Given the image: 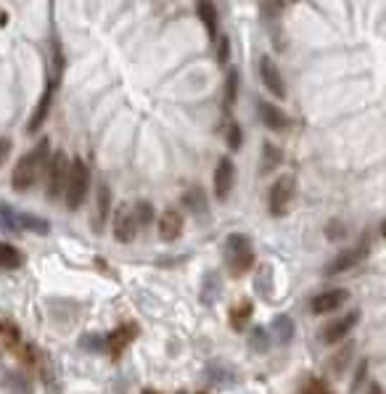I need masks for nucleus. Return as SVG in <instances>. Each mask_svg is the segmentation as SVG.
Wrapping results in <instances>:
<instances>
[{
    "mask_svg": "<svg viewBox=\"0 0 386 394\" xmlns=\"http://www.w3.org/2000/svg\"><path fill=\"white\" fill-rule=\"evenodd\" d=\"M228 59H230V40H228V35H220L217 61H220V64H228Z\"/></svg>",
    "mask_w": 386,
    "mask_h": 394,
    "instance_id": "obj_37",
    "label": "nucleus"
},
{
    "mask_svg": "<svg viewBox=\"0 0 386 394\" xmlns=\"http://www.w3.org/2000/svg\"><path fill=\"white\" fill-rule=\"evenodd\" d=\"M259 77H262V83L265 87L273 93L276 98H286V83H283V74L278 69V64L270 56H262L259 59Z\"/></svg>",
    "mask_w": 386,
    "mask_h": 394,
    "instance_id": "obj_12",
    "label": "nucleus"
},
{
    "mask_svg": "<svg viewBox=\"0 0 386 394\" xmlns=\"http://www.w3.org/2000/svg\"><path fill=\"white\" fill-rule=\"evenodd\" d=\"M48 162H50V141L48 138H43L29 154H24L19 162H16L13 175H11L13 191H22V193L29 191V188L37 183V178L43 175V169L48 167Z\"/></svg>",
    "mask_w": 386,
    "mask_h": 394,
    "instance_id": "obj_1",
    "label": "nucleus"
},
{
    "mask_svg": "<svg viewBox=\"0 0 386 394\" xmlns=\"http://www.w3.org/2000/svg\"><path fill=\"white\" fill-rule=\"evenodd\" d=\"M138 220L133 215V206H127V204H122L120 209H117V215H114V239L122 241V244H130V241L138 236Z\"/></svg>",
    "mask_w": 386,
    "mask_h": 394,
    "instance_id": "obj_11",
    "label": "nucleus"
},
{
    "mask_svg": "<svg viewBox=\"0 0 386 394\" xmlns=\"http://www.w3.org/2000/svg\"><path fill=\"white\" fill-rule=\"evenodd\" d=\"M368 394H386L384 392V386H381V384H368Z\"/></svg>",
    "mask_w": 386,
    "mask_h": 394,
    "instance_id": "obj_41",
    "label": "nucleus"
},
{
    "mask_svg": "<svg viewBox=\"0 0 386 394\" xmlns=\"http://www.w3.org/2000/svg\"><path fill=\"white\" fill-rule=\"evenodd\" d=\"M278 164H283V151H280L276 143L265 141V143H262V175L273 172Z\"/></svg>",
    "mask_w": 386,
    "mask_h": 394,
    "instance_id": "obj_23",
    "label": "nucleus"
},
{
    "mask_svg": "<svg viewBox=\"0 0 386 394\" xmlns=\"http://www.w3.org/2000/svg\"><path fill=\"white\" fill-rule=\"evenodd\" d=\"M257 114H259L262 125L270 127V130L280 132L289 127V117L283 114V108H278L276 104H270V101H259V104H257Z\"/></svg>",
    "mask_w": 386,
    "mask_h": 394,
    "instance_id": "obj_14",
    "label": "nucleus"
},
{
    "mask_svg": "<svg viewBox=\"0 0 386 394\" xmlns=\"http://www.w3.org/2000/svg\"><path fill=\"white\" fill-rule=\"evenodd\" d=\"M249 346H252V352H257V355H262V352H267L270 349V331L267 328H254L252 334H249Z\"/></svg>",
    "mask_w": 386,
    "mask_h": 394,
    "instance_id": "obj_26",
    "label": "nucleus"
},
{
    "mask_svg": "<svg viewBox=\"0 0 386 394\" xmlns=\"http://www.w3.org/2000/svg\"><path fill=\"white\" fill-rule=\"evenodd\" d=\"M254 286H257V291H259V294H262L265 299L273 297V267H270V265L259 267V275H257Z\"/></svg>",
    "mask_w": 386,
    "mask_h": 394,
    "instance_id": "obj_27",
    "label": "nucleus"
},
{
    "mask_svg": "<svg viewBox=\"0 0 386 394\" xmlns=\"http://www.w3.org/2000/svg\"><path fill=\"white\" fill-rule=\"evenodd\" d=\"M381 233H384V236H386V220H384V223H381Z\"/></svg>",
    "mask_w": 386,
    "mask_h": 394,
    "instance_id": "obj_43",
    "label": "nucleus"
},
{
    "mask_svg": "<svg viewBox=\"0 0 386 394\" xmlns=\"http://www.w3.org/2000/svg\"><path fill=\"white\" fill-rule=\"evenodd\" d=\"M270 331L276 334V339L280 344H289L291 339H294V334H296V325H294V321H291L289 315H278V318H273Z\"/></svg>",
    "mask_w": 386,
    "mask_h": 394,
    "instance_id": "obj_18",
    "label": "nucleus"
},
{
    "mask_svg": "<svg viewBox=\"0 0 386 394\" xmlns=\"http://www.w3.org/2000/svg\"><path fill=\"white\" fill-rule=\"evenodd\" d=\"M87 185H90V169L83 159H74L72 167H69V180H66V191H64V199H66V209H80V204L85 202L87 196Z\"/></svg>",
    "mask_w": 386,
    "mask_h": 394,
    "instance_id": "obj_3",
    "label": "nucleus"
},
{
    "mask_svg": "<svg viewBox=\"0 0 386 394\" xmlns=\"http://www.w3.org/2000/svg\"><path fill=\"white\" fill-rule=\"evenodd\" d=\"M183 206L196 217H204L209 212V202H206V193L204 188H199V185H193L188 191L183 193Z\"/></svg>",
    "mask_w": 386,
    "mask_h": 394,
    "instance_id": "obj_16",
    "label": "nucleus"
},
{
    "mask_svg": "<svg viewBox=\"0 0 386 394\" xmlns=\"http://www.w3.org/2000/svg\"><path fill=\"white\" fill-rule=\"evenodd\" d=\"M326 236L331 241H338L341 236H347V227H344V223H341V220H331V223H328V227H326Z\"/></svg>",
    "mask_w": 386,
    "mask_h": 394,
    "instance_id": "obj_36",
    "label": "nucleus"
},
{
    "mask_svg": "<svg viewBox=\"0 0 386 394\" xmlns=\"http://www.w3.org/2000/svg\"><path fill=\"white\" fill-rule=\"evenodd\" d=\"M360 323V310H352L347 315H341L336 318L334 323H328L326 328L320 331V339L326 342V344H336L341 339H347V334H352V328Z\"/></svg>",
    "mask_w": 386,
    "mask_h": 394,
    "instance_id": "obj_8",
    "label": "nucleus"
},
{
    "mask_svg": "<svg viewBox=\"0 0 386 394\" xmlns=\"http://www.w3.org/2000/svg\"><path fill=\"white\" fill-rule=\"evenodd\" d=\"M8 154H11V138H0V167L6 164Z\"/></svg>",
    "mask_w": 386,
    "mask_h": 394,
    "instance_id": "obj_39",
    "label": "nucleus"
},
{
    "mask_svg": "<svg viewBox=\"0 0 386 394\" xmlns=\"http://www.w3.org/2000/svg\"><path fill=\"white\" fill-rule=\"evenodd\" d=\"M225 262L233 278H241L243 273H249L254 265V249L252 239L243 233H230L225 239Z\"/></svg>",
    "mask_w": 386,
    "mask_h": 394,
    "instance_id": "obj_2",
    "label": "nucleus"
},
{
    "mask_svg": "<svg viewBox=\"0 0 386 394\" xmlns=\"http://www.w3.org/2000/svg\"><path fill=\"white\" fill-rule=\"evenodd\" d=\"M138 336V323H122L120 328H114L109 336H106V349L114 360L122 358V352L135 342Z\"/></svg>",
    "mask_w": 386,
    "mask_h": 394,
    "instance_id": "obj_10",
    "label": "nucleus"
},
{
    "mask_svg": "<svg viewBox=\"0 0 386 394\" xmlns=\"http://www.w3.org/2000/svg\"><path fill=\"white\" fill-rule=\"evenodd\" d=\"M16 223H19V230H32V233H37V236H48L50 233V223L48 220H43V217L19 215V212H16Z\"/></svg>",
    "mask_w": 386,
    "mask_h": 394,
    "instance_id": "obj_21",
    "label": "nucleus"
},
{
    "mask_svg": "<svg viewBox=\"0 0 386 394\" xmlns=\"http://www.w3.org/2000/svg\"><path fill=\"white\" fill-rule=\"evenodd\" d=\"M0 227H3V230H11V233H19L16 212H13L8 204H0Z\"/></svg>",
    "mask_w": 386,
    "mask_h": 394,
    "instance_id": "obj_31",
    "label": "nucleus"
},
{
    "mask_svg": "<svg viewBox=\"0 0 386 394\" xmlns=\"http://www.w3.org/2000/svg\"><path fill=\"white\" fill-rule=\"evenodd\" d=\"M299 394H334V392H331V386L323 379H307V384L299 389Z\"/></svg>",
    "mask_w": 386,
    "mask_h": 394,
    "instance_id": "obj_33",
    "label": "nucleus"
},
{
    "mask_svg": "<svg viewBox=\"0 0 386 394\" xmlns=\"http://www.w3.org/2000/svg\"><path fill=\"white\" fill-rule=\"evenodd\" d=\"M56 90H59V77H50L48 83H45L43 96H40V101H37L35 111H32V117H29V125H27V132H29V135H35V132L45 125L48 111H50V106H53V96H56Z\"/></svg>",
    "mask_w": 386,
    "mask_h": 394,
    "instance_id": "obj_7",
    "label": "nucleus"
},
{
    "mask_svg": "<svg viewBox=\"0 0 386 394\" xmlns=\"http://www.w3.org/2000/svg\"><path fill=\"white\" fill-rule=\"evenodd\" d=\"M350 299V291L347 288H328V291H320L317 297H313L310 302V310L313 315H326V312H336L338 307H344Z\"/></svg>",
    "mask_w": 386,
    "mask_h": 394,
    "instance_id": "obj_9",
    "label": "nucleus"
},
{
    "mask_svg": "<svg viewBox=\"0 0 386 394\" xmlns=\"http://www.w3.org/2000/svg\"><path fill=\"white\" fill-rule=\"evenodd\" d=\"M0 384L8 389L11 394H32V381L27 379L24 373H11V370H3Z\"/></svg>",
    "mask_w": 386,
    "mask_h": 394,
    "instance_id": "obj_17",
    "label": "nucleus"
},
{
    "mask_svg": "<svg viewBox=\"0 0 386 394\" xmlns=\"http://www.w3.org/2000/svg\"><path fill=\"white\" fill-rule=\"evenodd\" d=\"M259 8H262V13H267L270 19H276V13L283 11V3H262Z\"/></svg>",
    "mask_w": 386,
    "mask_h": 394,
    "instance_id": "obj_38",
    "label": "nucleus"
},
{
    "mask_svg": "<svg viewBox=\"0 0 386 394\" xmlns=\"http://www.w3.org/2000/svg\"><path fill=\"white\" fill-rule=\"evenodd\" d=\"M252 312H254V304L249 302V299L238 302V304L230 310V325H233L236 331H243L246 323H249V318H252Z\"/></svg>",
    "mask_w": 386,
    "mask_h": 394,
    "instance_id": "obj_22",
    "label": "nucleus"
},
{
    "mask_svg": "<svg viewBox=\"0 0 386 394\" xmlns=\"http://www.w3.org/2000/svg\"><path fill=\"white\" fill-rule=\"evenodd\" d=\"M352 352H355V344H347V346H341L338 352H334L331 358H328V370L334 373V376H344V370H347V365H350V360H352Z\"/></svg>",
    "mask_w": 386,
    "mask_h": 394,
    "instance_id": "obj_19",
    "label": "nucleus"
},
{
    "mask_svg": "<svg viewBox=\"0 0 386 394\" xmlns=\"http://www.w3.org/2000/svg\"><path fill=\"white\" fill-rule=\"evenodd\" d=\"M217 294H220L217 273H206L204 275V286H201V302H204V304H215Z\"/></svg>",
    "mask_w": 386,
    "mask_h": 394,
    "instance_id": "obj_25",
    "label": "nucleus"
},
{
    "mask_svg": "<svg viewBox=\"0 0 386 394\" xmlns=\"http://www.w3.org/2000/svg\"><path fill=\"white\" fill-rule=\"evenodd\" d=\"M365 370H368V360H362L360 368H357V373H355V384H352V389H357V384L365 379Z\"/></svg>",
    "mask_w": 386,
    "mask_h": 394,
    "instance_id": "obj_40",
    "label": "nucleus"
},
{
    "mask_svg": "<svg viewBox=\"0 0 386 394\" xmlns=\"http://www.w3.org/2000/svg\"><path fill=\"white\" fill-rule=\"evenodd\" d=\"M143 394H162V392H157V389H143ZM178 394H185V392H178Z\"/></svg>",
    "mask_w": 386,
    "mask_h": 394,
    "instance_id": "obj_42",
    "label": "nucleus"
},
{
    "mask_svg": "<svg viewBox=\"0 0 386 394\" xmlns=\"http://www.w3.org/2000/svg\"><path fill=\"white\" fill-rule=\"evenodd\" d=\"M19 265H22V254L13 249L11 244H0V267L16 270Z\"/></svg>",
    "mask_w": 386,
    "mask_h": 394,
    "instance_id": "obj_28",
    "label": "nucleus"
},
{
    "mask_svg": "<svg viewBox=\"0 0 386 394\" xmlns=\"http://www.w3.org/2000/svg\"><path fill=\"white\" fill-rule=\"evenodd\" d=\"M294 193H296V178H294V175H283V178H278L276 183L270 185V196H267L270 215L273 217L286 215V209H289Z\"/></svg>",
    "mask_w": 386,
    "mask_h": 394,
    "instance_id": "obj_5",
    "label": "nucleus"
},
{
    "mask_svg": "<svg viewBox=\"0 0 386 394\" xmlns=\"http://www.w3.org/2000/svg\"><path fill=\"white\" fill-rule=\"evenodd\" d=\"M133 215H135V220H138V225H148V223L154 220V206L148 202H138L133 206Z\"/></svg>",
    "mask_w": 386,
    "mask_h": 394,
    "instance_id": "obj_32",
    "label": "nucleus"
},
{
    "mask_svg": "<svg viewBox=\"0 0 386 394\" xmlns=\"http://www.w3.org/2000/svg\"><path fill=\"white\" fill-rule=\"evenodd\" d=\"M225 141H228V146L233 148V151H238L243 143V132L241 127H238V122L228 120V125H225Z\"/></svg>",
    "mask_w": 386,
    "mask_h": 394,
    "instance_id": "obj_30",
    "label": "nucleus"
},
{
    "mask_svg": "<svg viewBox=\"0 0 386 394\" xmlns=\"http://www.w3.org/2000/svg\"><path fill=\"white\" fill-rule=\"evenodd\" d=\"M233 183H236V164H233V159L222 156L217 162V167H215V196L220 202H225L230 196Z\"/></svg>",
    "mask_w": 386,
    "mask_h": 394,
    "instance_id": "obj_13",
    "label": "nucleus"
},
{
    "mask_svg": "<svg viewBox=\"0 0 386 394\" xmlns=\"http://www.w3.org/2000/svg\"><path fill=\"white\" fill-rule=\"evenodd\" d=\"M69 167H72V162L66 159V154H64V151H56V154L50 156V162H48V188H45V193H48L50 202H56V199H59V196H64V191H66Z\"/></svg>",
    "mask_w": 386,
    "mask_h": 394,
    "instance_id": "obj_4",
    "label": "nucleus"
},
{
    "mask_svg": "<svg viewBox=\"0 0 386 394\" xmlns=\"http://www.w3.org/2000/svg\"><path fill=\"white\" fill-rule=\"evenodd\" d=\"M368 249H371V241H368V236H362L352 249H344L341 254H336V257L326 265V275H338V273L352 270V267H357V265L368 257Z\"/></svg>",
    "mask_w": 386,
    "mask_h": 394,
    "instance_id": "obj_6",
    "label": "nucleus"
},
{
    "mask_svg": "<svg viewBox=\"0 0 386 394\" xmlns=\"http://www.w3.org/2000/svg\"><path fill=\"white\" fill-rule=\"evenodd\" d=\"M236 98H238V72L236 69H230L228 77H225V106H233L236 104Z\"/></svg>",
    "mask_w": 386,
    "mask_h": 394,
    "instance_id": "obj_29",
    "label": "nucleus"
},
{
    "mask_svg": "<svg viewBox=\"0 0 386 394\" xmlns=\"http://www.w3.org/2000/svg\"><path fill=\"white\" fill-rule=\"evenodd\" d=\"M196 13H199L201 24L206 27V35L217 37V8H215V3H199Z\"/></svg>",
    "mask_w": 386,
    "mask_h": 394,
    "instance_id": "obj_20",
    "label": "nucleus"
},
{
    "mask_svg": "<svg viewBox=\"0 0 386 394\" xmlns=\"http://www.w3.org/2000/svg\"><path fill=\"white\" fill-rule=\"evenodd\" d=\"M80 346H83V349L101 352V349H106V339H101L98 334H85L83 339H80Z\"/></svg>",
    "mask_w": 386,
    "mask_h": 394,
    "instance_id": "obj_34",
    "label": "nucleus"
},
{
    "mask_svg": "<svg viewBox=\"0 0 386 394\" xmlns=\"http://www.w3.org/2000/svg\"><path fill=\"white\" fill-rule=\"evenodd\" d=\"M180 233H183V215L178 209H167L164 215L159 217V236H162V241L172 244V241L180 239Z\"/></svg>",
    "mask_w": 386,
    "mask_h": 394,
    "instance_id": "obj_15",
    "label": "nucleus"
},
{
    "mask_svg": "<svg viewBox=\"0 0 386 394\" xmlns=\"http://www.w3.org/2000/svg\"><path fill=\"white\" fill-rule=\"evenodd\" d=\"M109 206H111V188L106 183H101L98 188V209H96V225L101 227L109 217Z\"/></svg>",
    "mask_w": 386,
    "mask_h": 394,
    "instance_id": "obj_24",
    "label": "nucleus"
},
{
    "mask_svg": "<svg viewBox=\"0 0 386 394\" xmlns=\"http://www.w3.org/2000/svg\"><path fill=\"white\" fill-rule=\"evenodd\" d=\"M0 334H3V339H6L8 344H19V339H22V336H19V328H16L11 321H0Z\"/></svg>",
    "mask_w": 386,
    "mask_h": 394,
    "instance_id": "obj_35",
    "label": "nucleus"
}]
</instances>
